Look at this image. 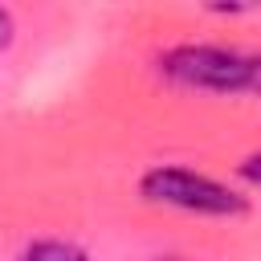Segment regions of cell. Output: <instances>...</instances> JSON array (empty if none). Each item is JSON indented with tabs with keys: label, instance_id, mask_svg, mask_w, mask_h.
Instances as JSON below:
<instances>
[{
	"label": "cell",
	"instance_id": "6da1fadb",
	"mask_svg": "<svg viewBox=\"0 0 261 261\" xmlns=\"http://www.w3.org/2000/svg\"><path fill=\"white\" fill-rule=\"evenodd\" d=\"M159 73L200 94H249L261 98V49L188 41L159 53Z\"/></svg>",
	"mask_w": 261,
	"mask_h": 261
},
{
	"label": "cell",
	"instance_id": "7a4b0ae2",
	"mask_svg": "<svg viewBox=\"0 0 261 261\" xmlns=\"http://www.w3.org/2000/svg\"><path fill=\"white\" fill-rule=\"evenodd\" d=\"M139 196L147 204L159 208H175V212H192V216H216V220H232L249 212V196H241L237 188L184 167V163H155L139 175Z\"/></svg>",
	"mask_w": 261,
	"mask_h": 261
},
{
	"label": "cell",
	"instance_id": "3957f363",
	"mask_svg": "<svg viewBox=\"0 0 261 261\" xmlns=\"http://www.w3.org/2000/svg\"><path fill=\"white\" fill-rule=\"evenodd\" d=\"M16 261H90V257H86L82 245H73V241H65V237H41V241H33Z\"/></svg>",
	"mask_w": 261,
	"mask_h": 261
},
{
	"label": "cell",
	"instance_id": "277c9868",
	"mask_svg": "<svg viewBox=\"0 0 261 261\" xmlns=\"http://www.w3.org/2000/svg\"><path fill=\"white\" fill-rule=\"evenodd\" d=\"M237 175H241L249 188H261V151H249V155L237 163Z\"/></svg>",
	"mask_w": 261,
	"mask_h": 261
},
{
	"label": "cell",
	"instance_id": "5b68a950",
	"mask_svg": "<svg viewBox=\"0 0 261 261\" xmlns=\"http://www.w3.org/2000/svg\"><path fill=\"white\" fill-rule=\"evenodd\" d=\"M12 37H16V20H12V12H8V8H0V49H8V45H12Z\"/></svg>",
	"mask_w": 261,
	"mask_h": 261
},
{
	"label": "cell",
	"instance_id": "8992f818",
	"mask_svg": "<svg viewBox=\"0 0 261 261\" xmlns=\"http://www.w3.org/2000/svg\"><path fill=\"white\" fill-rule=\"evenodd\" d=\"M151 261H184V257H151Z\"/></svg>",
	"mask_w": 261,
	"mask_h": 261
}]
</instances>
